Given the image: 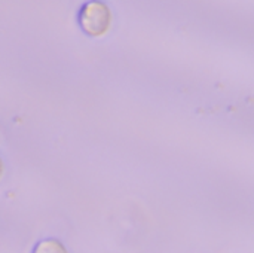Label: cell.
<instances>
[{"mask_svg": "<svg viewBox=\"0 0 254 253\" xmlns=\"http://www.w3.org/2000/svg\"><path fill=\"white\" fill-rule=\"evenodd\" d=\"M77 21L86 36L97 39L106 36L112 28L113 13L104 1H86L79 10Z\"/></svg>", "mask_w": 254, "mask_h": 253, "instance_id": "6da1fadb", "label": "cell"}, {"mask_svg": "<svg viewBox=\"0 0 254 253\" xmlns=\"http://www.w3.org/2000/svg\"><path fill=\"white\" fill-rule=\"evenodd\" d=\"M33 253H68V251L60 240L45 239L36 243Z\"/></svg>", "mask_w": 254, "mask_h": 253, "instance_id": "7a4b0ae2", "label": "cell"}, {"mask_svg": "<svg viewBox=\"0 0 254 253\" xmlns=\"http://www.w3.org/2000/svg\"><path fill=\"white\" fill-rule=\"evenodd\" d=\"M3 174H4V163H3V160H1V157H0V180H1V177H3Z\"/></svg>", "mask_w": 254, "mask_h": 253, "instance_id": "3957f363", "label": "cell"}]
</instances>
